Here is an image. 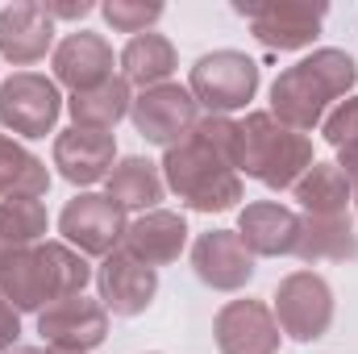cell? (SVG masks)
Returning <instances> with one entry per match:
<instances>
[{
  "label": "cell",
  "mask_w": 358,
  "mask_h": 354,
  "mask_svg": "<svg viewBox=\"0 0 358 354\" xmlns=\"http://www.w3.org/2000/svg\"><path fill=\"white\" fill-rule=\"evenodd\" d=\"M50 63H55V84L71 88V96L76 92H92L104 80H113V46L100 34H88V29L67 34L55 46Z\"/></svg>",
  "instance_id": "17"
},
{
  "label": "cell",
  "mask_w": 358,
  "mask_h": 354,
  "mask_svg": "<svg viewBox=\"0 0 358 354\" xmlns=\"http://www.w3.org/2000/svg\"><path fill=\"white\" fill-rule=\"evenodd\" d=\"M234 13L250 21V34L267 50L313 46L325 21V4H313V0H234Z\"/></svg>",
  "instance_id": "7"
},
{
  "label": "cell",
  "mask_w": 358,
  "mask_h": 354,
  "mask_svg": "<svg viewBox=\"0 0 358 354\" xmlns=\"http://www.w3.org/2000/svg\"><path fill=\"white\" fill-rule=\"evenodd\" d=\"M88 279V259L67 242H38L0 263V292L17 313H42L63 296H80Z\"/></svg>",
  "instance_id": "3"
},
{
  "label": "cell",
  "mask_w": 358,
  "mask_h": 354,
  "mask_svg": "<svg viewBox=\"0 0 358 354\" xmlns=\"http://www.w3.org/2000/svg\"><path fill=\"white\" fill-rule=\"evenodd\" d=\"M238 129H242L238 171L259 179L271 192L296 187L300 176L317 163L308 134H296V129L279 125L271 113H246V121H238Z\"/></svg>",
  "instance_id": "4"
},
{
  "label": "cell",
  "mask_w": 358,
  "mask_h": 354,
  "mask_svg": "<svg viewBox=\"0 0 358 354\" xmlns=\"http://www.w3.org/2000/svg\"><path fill=\"white\" fill-rule=\"evenodd\" d=\"M55 55V17L38 0H17L0 8V55L13 67H29L38 59Z\"/></svg>",
  "instance_id": "15"
},
{
  "label": "cell",
  "mask_w": 358,
  "mask_h": 354,
  "mask_svg": "<svg viewBox=\"0 0 358 354\" xmlns=\"http://www.w3.org/2000/svg\"><path fill=\"white\" fill-rule=\"evenodd\" d=\"M271 313L292 342H321L334 325V288L317 271H292L271 296Z\"/></svg>",
  "instance_id": "6"
},
{
  "label": "cell",
  "mask_w": 358,
  "mask_h": 354,
  "mask_svg": "<svg viewBox=\"0 0 358 354\" xmlns=\"http://www.w3.org/2000/svg\"><path fill=\"white\" fill-rule=\"evenodd\" d=\"M50 217L42 200H0V263L25 246L46 242Z\"/></svg>",
  "instance_id": "26"
},
{
  "label": "cell",
  "mask_w": 358,
  "mask_h": 354,
  "mask_svg": "<svg viewBox=\"0 0 358 354\" xmlns=\"http://www.w3.org/2000/svg\"><path fill=\"white\" fill-rule=\"evenodd\" d=\"M129 104H134L129 84H125L121 76H113V80H104L100 88L76 92V96L67 100V113H71L76 129L113 134V129H117V121H125V117H129Z\"/></svg>",
  "instance_id": "23"
},
{
  "label": "cell",
  "mask_w": 358,
  "mask_h": 354,
  "mask_svg": "<svg viewBox=\"0 0 358 354\" xmlns=\"http://www.w3.org/2000/svg\"><path fill=\"white\" fill-rule=\"evenodd\" d=\"M296 259L304 263H346L358 259V234L350 213L342 217H300V238H296Z\"/></svg>",
  "instance_id": "20"
},
{
  "label": "cell",
  "mask_w": 358,
  "mask_h": 354,
  "mask_svg": "<svg viewBox=\"0 0 358 354\" xmlns=\"http://www.w3.org/2000/svg\"><path fill=\"white\" fill-rule=\"evenodd\" d=\"M129 229V217L117 200L80 192L76 200H67V208L59 213V234L71 250H80L84 259H108L113 250H121Z\"/></svg>",
  "instance_id": "8"
},
{
  "label": "cell",
  "mask_w": 358,
  "mask_h": 354,
  "mask_svg": "<svg viewBox=\"0 0 358 354\" xmlns=\"http://www.w3.org/2000/svg\"><path fill=\"white\" fill-rule=\"evenodd\" d=\"M292 192L308 217H342L350 213V200H355V183L342 176L338 163H313Z\"/></svg>",
  "instance_id": "24"
},
{
  "label": "cell",
  "mask_w": 358,
  "mask_h": 354,
  "mask_svg": "<svg viewBox=\"0 0 358 354\" xmlns=\"http://www.w3.org/2000/svg\"><path fill=\"white\" fill-rule=\"evenodd\" d=\"M4 354H50L46 346H13V351H4Z\"/></svg>",
  "instance_id": "31"
},
{
  "label": "cell",
  "mask_w": 358,
  "mask_h": 354,
  "mask_svg": "<svg viewBox=\"0 0 358 354\" xmlns=\"http://www.w3.org/2000/svg\"><path fill=\"white\" fill-rule=\"evenodd\" d=\"M55 167L59 176L76 187H92L117 167V142L113 134H96V129H63L55 138Z\"/></svg>",
  "instance_id": "18"
},
{
  "label": "cell",
  "mask_w": 358,
  "mask_h": 354,
  "mask_svg": "<svg viewBox=\"0 0 358 354\" xmlns=\"http://www.w3.org/2000/svg\"><path fill=\"white\" fill-rule=\"evenodd\" d=\"M96 292L113 317H138L150 309V300L159 292V271L138 263L129 250H113L96 267Z\"/></svg>",
  "instance_id": "13"
},
{
  "label": "cell",
  "mask_w": 358,
  "mask_h": 354,
  "mask_svg": "<svg viewBox=\"0 0 358 354\" xmlns=\"http://www.w3.org/2000/svg\"><path fill=\"white\" fill-rule=\"evenodd\" d=\"M321 134H325V142H329L334 150L355 146V142H358V96L342 100V104L321 121Z\"/></svg>",
  "instance_id": "28"
},
{
  "label": "cell",
  "mask_w": 358,
  "mask_h": 354,
  "mask_svg": "<svg viewBox=\"0 0 358 354\" xmlns=\"http://www.w3.org/2000/svg\"><path fill=\"white\" fill-rule=\"evenodd\" d=\"M187 92L196 96L200 108H208V117H229L238 108H246L259 92V63L242 50H213L200 55L192 67Z\"/></svg>",
  "instance_id": "5"
},
{
  "label": "cell",
  "mask_w": 358,
  "mask_h": 354,
  "mask_svg": "<svg viewBox=\"0 0 358 354\" xmlns=\"http://www.w3.org/2000/svg\"><path fill=\"white\" fill-rule=\"evenodd\" d=\"M238 238L255 259H283L296 255L300 238V213H292L279 200H255L238 213Z\"/></svg>",
  "instance_id": "16"
},
{
  "label": "cell",
  "mask_w": 358,
  "mask_h": 354,
  "mask_svg": "<svg viewBox=\"0 0 358 354\" xmlns=\"http://www.w3.org/2000/svg\"><path fill=\"white\" fill-rule=\"evenodd\" d=\"M50 192V171L46 163L0 134V200H42Z\"/></svg>",
  "instance_id": "25"
},
{
  "label": "cell",
  "mask_w": 358,
  "mask_h": 354,
  "mask_svg": "<svg viewBox=\"0 0 358 354\" xmlns=\"http://www.w3.org/2000/svg\"><path fill=\"white\" fill-rule=\"evenodd\" d=\"M100 13H104V21L117 34H134L138 38V34H150V25L163 17V4L159 0H150V4L146 0H108Z\"/></svg>",
  "instance_id": "27"
},
{
  "label": "cell",
  "mask_w": 358,
  "mask_h": 354,
  "mask_svg": "<svg viewBox=\"0 0 358 354\" xmlns=\"http://www.w3.org/2000/svg\"><path fill=\"white\" fill-rule=\"evenodd\" d=\"M92 8H96V4H88V0H80V4H46V13H50L55 21H59V17H67V21H84Z\"/></svg>",
  "instance_id": "30"
},
{
  "label": "cell",
  "mask_w": 358,
  "mask_h": 354,
  "mask_svg": "<svg viewBox=\"0 0 358 354\" xmlns=\"http://www.w3.org/2000/svg\"><path fill=\"white\" fill-rule=\"evenodd\" d=\"M242 129L234 117H200L196 129L163 155V183L192 213H229L242 200Z\"/></svg>",
  "instance_id": "1"
},
{
  "label": "cell",
  "mask_w": 358,
  "mask_h": 354,
  "mask_svg": "<svg viewBox=\"0 0 358 354\" xmlns=\"http://www.w3.org/2000/svg\"><path fill=\"white\" fill-rule=\"evenodd\" d=\"M213 342L221 354H279L283 330L263 300H229L213 317Z\"/></svg>",
  "instance_id": "12"
},
{
  "label": "cell",
  "mask_w": 358,
  "mask_h": 354,
  "mask_svg": "<svg viewBox=\"0 0 358 354\" xmlns=\"http://www.w3.org/2000/svg\"><path fill=\"white\" fill-rule=\"evenodd\" d=\"M38 338L50 354H92L108 338V309L92 296H63L38 313Z\"/></svg>",
  "instance_id": "9"
},
{
  "label": "cell",
  "mask_w": 358,
  "mask_h": 354,
  "mask_svg": "<svg viewBox=\"0 0 358 354\" xmlns=\"http://www.w3.org/2000/svg\"><path fill=\"white\" fill-rule=\"evenodd\" d=\"M187 246V221L171 213V208H155V213H142L138 221H129L125 229V242L121 250H129L138 263L146 267H167L176 263Z\"/></svg>",
  "instance_id": "19"
},
{
  "label": "cell",
  "mask_w": 358,
  "mask_h": 354,
  "mask_svg": "<svg viewBox=\"0 0 358 354\" xmlns=\"http://www.w3.org/2000/svg\"><path fill=\"white\" fill-rule=\"evenodd\" d=\"M129 121H134L138 138H146L150 146L171 150V146H179L196 129L200 104H196V96L183 88V84H159V88H146V92L134 96Z\"/></svg>",
  "instance_id": "11"
},
{
  "label": "cell",
  "mask_w": 358,
  "mask_h": 354,
  "mask_svg": "<svg viewBox=\"0 0 358 354\" xmlns=\"http://www.w3.org/2000/svg\"><path fill=\"white\" fill-rule=\"evenodd\" d=\"M358 84V63L346 50H313L296 67L279 71L271 84V117L296 134H308L325 121V108Z\"/></svg>",
  "instance_id": "2"
},
{
  "label": "cell",
  "mask_w": 358,
  "mask_h": 354,
  "mask_svg": "<svg viewBox=\"0 0 358 354\" xmlns=\"http://www.w3.org/2000/svg\"><path fill=\"white\" fill-rule=\"evenodd\" d=\"M355 204H358V179H355Z\"/></svg>",
  "instance_id": "32"
},
{
  "label": "cell",
  "mask_w": 358,
  "mask_h": 354,
  "mask_svg": "<svg viewBox=\"0 0 358 354\" xmlns=\"http://www.w3.org/2000/svg\"><path fill=\"white\" fill-rule=\"evenodd\" d=\"M63 117L59 84L38 71H17L0 84V125L17 138H46Z\"/></svg>",
  "instance_id": "10"
},
{
  "label": "cell",
  "mask_w": 358,
  "mask_h": 354,
  "mask_svg": "<svg viewBox=\"0 0 358 354\" xmlns=\"http://www.w3.org/2000/svg\"><path fill=\"white\" fill-rule=\"evenodd\" d=\"M192 271L213 292H242L255 279V255L242 246L238 229H208L192 246Z\"/></svg>",
  "instance_id": "14"
},
{
  "label": "cell",
  "mask_w": 358,
  "mask_h": 354,
  "mask_svg": "<svg viewBox=\"0 0 358 354\" xmlns=\"http://www.w3.org/2000/svg\"><path fill=\"white\" fill-rule=\"evenodd\" d=\"M17 338H21V313H17V309L4 300V292H0V354L13 351Z\"/></svg>",
  "instance_id": "29"
},
{
  "label": "cell",
  "mask_w": 358,
  "mask_h": 354,
  "mask_svg": "<svg viewBox=\"0 0 358 354\" xmlns=\"http://www.w3.org/2000/svg\"><path fill=\"white\" fill-rule=\"evenodd\" d=\"M176 67H179V55L163 34H138L121 50V80L129 88L138 84L146 92V88H159V84H171Z\"/></svg>",
  "instance_id": "22"
},
{
  "label": "cell",
  "mask_w": 358,
  "mask_h": 354,
  "mask_svg": "<svg viewBox=\"0 0 358 354\" xmlns=\"http://www.w3.org/2000/svg\"><path fill=\"white\" fill-rule=\"evenodd\" d=\"M108 200H117L125 213H155L159 208V200H163V192H167V183H163V167H155L150 159H142V155H129V159H121L113 171H108Z\"/></svg>",
  "instance_id": "21"
}]
</instances>
